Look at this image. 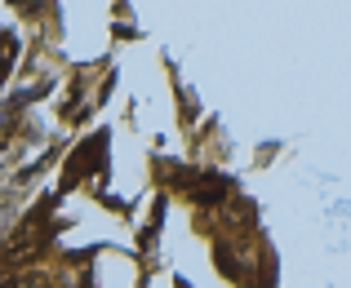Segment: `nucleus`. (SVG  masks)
I'll return each instance as SVG.
<instances>
[{"label":"nucleus","mask_w":351,"mask_h":288,"mask_svg":"<svg viewBox=\"0 0 351 288\" xmlns=\"http://www.w3.org/2000/svg\"><path fill=\"white\" fill-rule=\"evenodd\" d=\"M227 191H232V187H227V178H205L196 187V204H218Z\"/></svg>","instance_id":"1"},{"label":"nucleus","mask_w":351,"mask_h":288,"mask_svg":"<svg viewBox=\"0 0 351 288\" xmlns=\"http://www.w3.org/2000/svg\"><path fill=\"white\" fill-rule=\"evenodd\" d=\"M27 288H49V280H32V284H27Z\"/></svg>","instance_id":"2"}]
</instances>
